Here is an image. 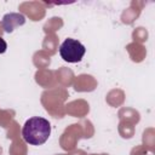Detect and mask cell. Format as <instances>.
Instances as JSON below:
<instances>
[{
    "mask_svg": "<svg viewBox=\"0 0 155 155\" xmlns=\"http://www.w3.org/2000/svg\"><path fill=\"white\" fill-rule=\"evenodd\" d=\"M51 134V125L48 120L41 116H33L25 121L22 128L23 139L30 145L44 144Z\"/></svg>",
    "mask_w": 155,
    "mask_h": 155,
    "instance_id": "cell-1",
    "label": "cell"
},
{
    "mask_svg": "<svg viewBox=\"0 0 155 155\" xmlns=\"http://www.w3.org/2000/svg\"><path fill=\"white\" fill-rule=\"evenodd\" d=\"M86 52L85 46L76 39L68 38L59 46V56L68 63H78L82 59Z\"/></svg>",
    "mask_w": 155,
    "mask_h": 155,
    "instance_id": "cell-2",
    "label": "cell"
},
{
    "mask_svg": "<svg viewBox=\"0 0 155 155\" xmlns=\"http://www.w3.org/2000/svg\"><path fill=\"white\" fill-rule=\"evenodd\" d=\"M25 23V17L21 13H7L2 18V28L6 33H11L15 30V28L23 25Z\"/></svg>",
    "mask_w": 155,
    "mask_h": 155,
    "instance_id": "cell-3",
    "label": "cell"
},
{
    "mask_svg": "<svg viewBox=\"0 0 155 155\" xmlns=\"http://www.w3.org/2000/svg\"><path fill=\"white\" fill-rule=\"evenodd\" d=\"M6 50H7V44H6V41L0 36V54H1V53H5Z\"/></svg>",
    "mask_w": 155,
    "mask_h": 155,
    "instance_id": "cell-4",
    "label": "cell"
}]
</instances>
